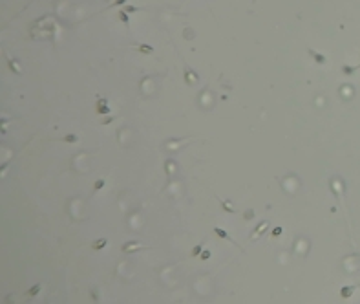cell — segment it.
<instances>
[{"label":"cell","mask_w":360,"mask_h":304,"mask_svg":"<svg viewBox=\"0 0 360 304\" xmlns=\"http://www.w3.org/2000/svg\"><path fill=\"white\" fill-rule=\"evenodd\" d=\"M121 249H123V253H136V251L144 249V247L141 246V244H137V242H126V244L121 246Z\"/></svg>","instance_id":"6da1fadb"},{"label":"cell","mask_w":360,"mask_h":304,"mask_svg":"<svg viewBox=\"0 0 360 304\" xmlns=\"http://www.w3.org/2000/svg\"><path fill=\"white\" fill-rule=\"evenodd\" d=\"M201 251H203V244H198V246L192 249V257H198V255H201Z\"/></svg>","instance_id":"9c48e42d"},{"label":"cell","mask_w":360,"mask_h":304,"mask_svg":"<svg viewBox=\"0 0 360 304\" xmlns=\"http://www.w3.org/2000/svg\"><path fill=\"white\" fill-rule=\"evenodd\" d=\"M112 121H113V117H106V119L102 121V125H108V123H112Z\"/></svg>","instance_id":"ffe728a7"},{"label":"cell","mask_w":360,"mask_h":304,"mask_svg":"<svg viewBox=\"0 0 360 304\" xmlns=\"http://www.w3.org/2000/svg\"><path fill=\"white\" fill-rule=\"evenodd\" d=\"M40 290H42V284H35L33 288H29V290H28V293H26V295H28V297H35V295H37L38 291H40Z\"/></svg>","instance_id":"5b68a950"},{"label":"cell","mask_w":360,"mask_h":304,"mask_svg":"<svg viewBox=\"0 0 360 304\" xmlns=\"http://www.w3.org/2000/svg\"><path fill=\"white\" fill-rule=\"evenodd\" d=\"M201 260H208V258H210V251H207V249H205V251H201Z\"/></svg>","instance_id":"5bb4252c"},{"label":"cell","mask_w":360,"mask_h":304,"mask_svg":"<svg viewBox=\"0 0 360 304\" xmlns=\"http://www.w3.org/2000/svg\"><path fill=\"white\" fill-rule=\"evenodd\" d=\"M214 235H218L219 238H223V240H229V242H234L232 240V236L229 235L225 229H221V227H214Z\"/></svg>","instance_id":"7a4b0ae2"},{"label":"cell","mask_w":360,"mask_h":304,"mask_svg":"<svg viewBox=\"0 0 360 304\" xmlns=\"http://www.w3.org/2000/svg\"><path fill=\"white\" fill-rule=\"evenodd\" d=\"M223 209H225V211H229V213H234V207H231L229 203H225V202H223Z\"/></svg>","instance_id":"ac0fdd59"},{"label":"cell","mask_w":360,"mask_h":304,"mask_svg":"<svg viewBox=\"0 0 360 304\" xmlns=\"http://www.w3.org/2000/svg\"><path fill=\"white\" fill-rule=\"evenodd\" d=\"M139 51H146V53H152L154 48L152 46H139Z\"/></svg>","instance_id":"9a60e30c"},{"label":"cell","mask_w":360,"mask_h":304,"mask_svg":"<svg viewBox=\"0 0 360 304\" xmlns=\"http://www.w3.org/2000/svg\"><path fill=\"white\" fill-rule=\"evenodd\" d=\"M342 72H344V75H351L355 72V68L353 66H342Z\"/></svg>","instance_id":"4fadbf2b"},{"label":"cell","mask_w":360,"mask_h":304,"mask_svg":"<svg viewBox=\"0 0 360 304\" xmlns=\"http://www.w3.org/2000/svg\"><path fill=\"white\" fill-rule=\"evenodd\" d=\"M106 244H108L106 238H99V240H95V242L92 244V249H93V251H101L102 247H106Z\"/></svg>","instance_id":"3957f363"},{"label":"cell","mask_w":360,"mask_h":304,"mask_svg":"<svg viewBox=\"0 0 360 304\" xmlns=\"http://www.w3.org/2000/svg\"><path fill=\"white\" fill-rule=\"evenodd\" d=\"M115 4L117 6H123V4H126V0H115Z\"/></svg>","instance_id":"44dd1931"},{"label":"cell","mask_w":360,"mask_h":304,"mask_svg":"<svg viewBox=\"0 0 360 304\" xmlns=\"http://www.w3.org/2000/svg\"><path fill=\"white\" fill-rule=\"evenodd\" d=\"M102 187H104V180H97L95 183H93V191H101Z\"/></svg>","instance_id":"7c38bea8"},{"label":"cell","mask_w":360,"mask_h":304,"mask_svg":"<svg viewBox=\"0 0 360 304\" xmlns=\"http://www.w3.org/2000/svg\"><path fill=\"white\" fill-rule=\"evenodd\" d=\"M77 139H79V137L75 136V134H68V136H64V137H62V141H66V143H75Z\"/></svg>","instance_id":"8992f818"},{"label":"cell","mask_w":360,"mask_h":304,"mask_svg":"<svg viewBox=\"0 0 360 304\" xmlns=\"http://www.w3.org/2000/svg\"><path fill=\"white\" fill-rule=\"evenodd\" d=\"M141 9L143 7H136V6H130V4H128V6L124 7V11H126V13H137V11H141Z\"/></svg>","instance_id":"30bf717a"},{"label":"cell","mask_w":360,"mask_h":304,"mask_svg":"<svg viewBox=\"0 0 360 304\" xmlns=\"http://www.w3.org/2000/svg\"><path fill=\"white\" fill-rule=\"evenodd\" d=\"M97 112H99V114H108L110 108L106 106V104H99V103H97Z\"/></svg>","instance_id":"8fae6325"},{"label":"cell","mask_w":360,"mask_h":304,"mask_svg":"<svg viewBox=\"0 0 360 304\" xmlns=\"http://www.w3.org/2000/svg\"><path fill=\"white\" fill-rule=\"evenodd\" d=\"M92 297H93V301H99V295H97V291H95V290L92 291Z\"/></svg>","instance_id":"d6986e66"},{"label":"cell","mask_w":360,"mask_h":304,"mask_svg":"<svg viewBox=\"0 0 360 304\" xmlns=\"http://www.w3.org/2000/svg\"><path fill=\"white\" fill-rule=\"evenodd\" d=\"M309 55H311L318 64H324V62H326V55H322V53H316V51H313V49H309Z\"/></svg>","instance_id":"277c9868"},{"label":"cell","mask_w":360,"mask_h":304,"mask_svg":"<svg viewBox=\"0 0 360 304\" xmlns=\"http://www.w3.org/2000/svg\"><path fill=\"white\" fill-rule=\"evenodd\" d=\"M7 64H9V68H11V70H13L15 73H20V70H17V66H15V64H13V61H11V59H9V61H7Z\"/></svg>","instance_id":"2e32d148"},{"label":"cell","mask_w":360,"mask_h":304,"mask_svg":"<svg viewBox=\"0 0 360 304\" xmlns=\"http://www.w3.org/2000/svg\"><path fill=\"white\" fill-rule=\"evenodd\" d=\"M280 233H282V227H274V229H272V233H271V235H272V236H278V235H280Z\"/></svg>","instance_id":"e0dca14e"},{"label":"cell","mask_w":360,"mask_h":304,"mask_svg":"<svg viewBox=\"0 0 360 304\" xmlns=\"http://www.w3.org/2000/svg\"><path fill=\"white\" fill-rule=\"evenodd\" d=\"M117 15H119V18H121V20H123L124 24H130V18H128V13H126V11H124V9H123V11H119Z\"/></svg>","instance_id":"52a82bcc"},{"label":"cell","mask_w":360,"mask_h":304,"mask_svg":"<svg viewBox=\"0 0 360 304\" xmlns=\"http://www.w3.org/2000/svg\"><path fill=\"white\" fill-rule=\"evenodd\" d=\"M340 293H342V297H344V299H347V297H351L353 288H342V290H340Z\"/></svg>","instance_id":"ba28073f"}]
</instances>
